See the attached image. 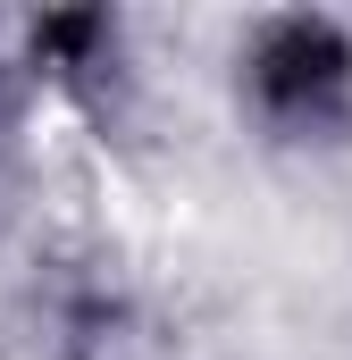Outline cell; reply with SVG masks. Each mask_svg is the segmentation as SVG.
<instances>
[{
  "label": "cell",
  "instance_id": "1",
  "mask_svg": "<svg viewBox=\"0 0 352 360\" xmlns=\"http://www.w3.org/2000/svg\"><path fill=\"white\" fill-rule=\"evenodd\" d=\"M252 84L277 117H319L327 101H344L352 84V51L336 42V25H310V17H294V25H277L260 51V68H252Z\"/></svg>",
  "mask_w": 352,
  "mask_h": 360
}]
</instances>
